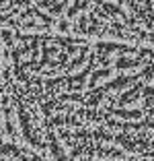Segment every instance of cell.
I'll list each match as a JSON object with an SVG mask.
<instances>
[]
</instances>
